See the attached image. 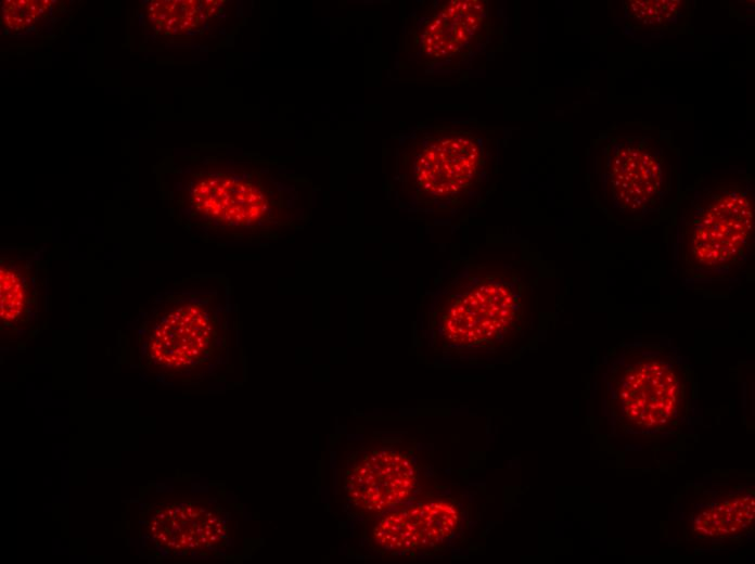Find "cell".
Segmentation results:
<instances>
[{
	"label": "cell",
	"instance_id": "6da1fadb",
	"mask_svg": "<svg viewBox=\"0 0 755 564\" xmlns=\"http://www.w3.org/2000/svg\"><path fill=\"white\" fill-rule=\"evenodd\" d=\"M674 270L684 285L740 282L754 255V180L741 171L699 178L680 202Z\"/></svg>",
	"mask_w": 755,
	"mask_h": 564
},
{
	"label": "cell",
	"instance_id": "7a4b0ae2",
	"mask_svg": "<svg viewBox=\"0 0 755 564\" xmlns=\"http://www.w3.org/2000/svg\"><path fill=\"white\" fill-rule=\"evenodd\" d=\"M232 299L221 274H191L156 291L139 308L141 367L162 377L205 370L223 351Z\"/></svg>",
	"mask_w": 755,
	"mask_h": 564
},
{
	"label": "cell",
	"instance_id": "3957f363",
	"mask_svg": "<svg viewBox=\"0 0 755 564\" xmlns=\"http://www.w3.org/2000/svg\"><path fill=\"white\" fill-rule=\"evenodd\" d=\"M679 158L656 130L619 127L600 138L593 163L596 203L619 225L648 223L675 201Z\"/></svg>",
	"mask_w": 755,
	"mask_h": 564
},
{
	"label": "cell",
	"instance_id": "277c9868",
	"mask_svg": "<svg viewBox=\"0 0 755 564\" xmlns=\"http://www.w3.org/2000/svg\"><path fill=\"white\" fill-rule=\"evenodd\" d=\"M606 396L620 419L639 430H661L686 405L687 384L678 361L667 350H623L605 375Z\"/></svg>",
	"mask_w": 755,
	"mask_h": 564
},
{
	"label": "cell",
	"instance_id": "5b68a950",
	"mask_svg": "<svg viewBox=\"0 0 755 564\" xmlns=\"http://www.w3.org/2000/svg\"><path fill=\"white\" fill-rule=\"evenodd\" d=\"M188 202L205 222L223 230H254L270 221L273 201L249 176L208 171L190 183Z\"/></svg>",
	"mask_w": 755,
	"mask_h": 564
},
{
	"label": "cell",
	"instance_id": "8992f818",
	"mask_svg": "<svg viewBox=\"0 0 755 564\" xmlns=\"http://www.w3.org/2000/svg\"><path fill=\"white\" fill-rule=\"evenodd\" d=\"M525 312L516 282H490L457 299L443 317L446 336L456 344L494 343L512 334Z\"/></svg>",
	"mask_w": 755,
	"mask_h": 564
},
{
	"label": "cell",
	"instance_id": "52a82bcc",
	"mask_svg": "<svg viewBox=\"0 0 755 564\" xmlns=\"http://www.w3.org/2000/svg\"><path fill=\"white\" fill-rule=\"evenodd\" d=\"M48 268L38 251H1L0 320L5 335L20 339L39 326L49 299Z\"/></svg>",
	"mask_w": 755,
	"mask_h": 564
},
{
	"label": "cell",
	"instance_id": "ba28073f",
	"mask_svg": "<svg viewBox=\"0 0 755 564\" xmlns=\"http://www.w3.org/2000/svg\"><path fill=\"white\" fill-rule=\"evenodd\" d=\"M417 472L411 459L394 449H375L360 457L348 472L346 492L360 510L378 513L407 500Z\"/></svg>",
	"mask_w": 755,
	"mask_h": 564
},
{
	"label": "cell",
	"instance_id": "9c48e42d",
	"mask_svg": "<svg viewBox=\"0 0 755 564\" xmlns=\"http://www.w3.org/2000/svg\"><path fill=\"white\" fill-rule=\"evenodd\" d=\"M459 512L447 500H431L395 511L373 528L372 537L380 548L392 552L436 549L456 531Z\"/></svg>",
	"mask_w": 755,
	"mask_h": 564
},
{
	"label": "cell",
	"instance_id": "30bf717a",
	"mask_svg": "<svg viewBox=\"0 0 755 564\" xmlns=\"http://www.w3.org/2000/svg\"><path fill=\"white\" fill-rule=\"evenodd\" d=\"M146 526L153 541L163 550L174 553L218 547L228 534L217 510L193 501L158 505L149 516Z\"/></svg>",
	"mask_w": 755,
	"mask_h": 564
},
{
	"label": "cell",
	"instance_id": "8fae6325",
	"mask_svg": "<svg viewBox=\"0 0 755 564\" xmlns=\"http://www.w3.org/2000/svg\"><path fill=\"white\" fill-rule=\"evenodd\" d=\"M755 501L751 493H740L702 510L693 531L706 538H728L745 531L754 520Z\"/></svg>",
	"mask_w": 755,
	"mask_h": 564
},
{
	"label": "cell",
	"instance_id": "7c38bea8",
	"mask_svg": "<svg viewBox=\"0 0 755 564\" xmlns=\"http://www.w3.org/2000/svg\"><path fill=\"white\" fill-rule=\"evenodd\" d=\"M216 1L157 0L148 9L154 29L165 35H181L202 26L217 10Z\"/></svg>",
	"mask_w": 755,
	"mask_h": 564
},
{
	"label": "cell",
	"instance_id": "4fadbf2b",
	"mask_svg": "<svg viewBox=\"0 0 755 564\" xmlns=\"http://www.w3.org/2000/svg\"><path fill=\"white\" fill-rule=\"evenodd\" d=\"M629 24L640 30H671L688 22L689 5L680 0L625 2Z\"/></svg>",
	"mask_w": 755,
	"mask_h": 564
},
{
	"label": "cell",
	"instance_id": "5bb4252c",
	"mask_svg": "<svg viewBox=\"0 0 755 564\" xmlns=\"http://www.w3.org/2000/svg\"><path fill=\"white\" fill-rule=\"evenodd\" d=\"M47 0H8L2 2L1 21L11 30H24L38 22L50 8Z\"/></svg>",
	"mask_w": 755,
	"mask_h": 564
}]
</instances>
